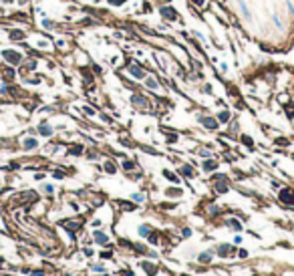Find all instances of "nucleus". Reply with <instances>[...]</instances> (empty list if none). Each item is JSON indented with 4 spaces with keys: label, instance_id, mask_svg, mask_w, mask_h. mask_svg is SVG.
<instances>
[{
    "label": "nucleus",
    "instance_id": "nucleus-4",
    "mask_svg": "<svg viewBox=\"0 0 294 276\" xmlns=\"http://www.w3.org/2000/svg\"><path fill=\"white\" fill-rule=\"evenodd\" d=\"M161 14H163L167 20H175V18H177V14H175V10L171 8V6H163V8H161Z\"/></svg>",
    "mask_w": 294,
    "mask_h": 276
},
{
    "label": "nucleus",
    "instance_id": "nucleus-6",
    "mask_svg": "<svg viewBox=\"0 0 294 276\" xmlns=\"http://www.w3.org/2000/svg\"><path fill=\"white\" fill-rule=\"evenodd\" d=\"M199 121H202V123H203V125H206V127H207V129H216V127H218V123H216V121H214L212 117H202V119H199Z\"/></svg>",
    "mask_w": 294,
    "mask_h": 276
},
{
    "label": "nucleus",
    "instance_id": "nucleus-2",
    "mask_svg": "<svg viewBox=\"0 0 294 276\" xmlns=\"http://www.w3.org/2000/svg\"><path fill=\"white\" fill-rule=\"evenodd\" d=\"M127 71H129V75H133L135 79H143V77H145V73L141 71V67H137V65H129V67H127Z\"/></svg>",
    "mask_w": 294,
    "mask_h": 276
},
{
    "label": "nucleus",
    "instance_id": "nucleus-3",
    "mask_svg": "<svg viewBox=\"0 0 294 276\" xmlns=\"http://www.w3.org/2000/svg\"><path fill=\"white\" fill-rule=\"evenodd\" d=\"M238 6H240V14L244 16V20H250L252 14H250V8H248L246 2H244V0H240V2H238Z\"/></svg>",
    "mask_w": 294,
    "mask_h": 276
},
{
    "label": "nucleus",
    "instance_id": "nucleus-8",
    "mask_svg": "<svg viewBox=\"0 0 294 276\" xmlns=\"http://www.w3.org/2000/svg\"><path fill=\"white\" fill-rule=\"evenodd\" d=\"M127 0H109V4H113V6H121V4H125Z\"/></svg>",
    "mask_w": 294,
    "mask_h": 276
},
{
    "label": "nucleus",
    "instance_id": "nucleus-10",
    "mask_svg": "<svg viewBox=\"0 0 294 276\" xmlns=\"http://www.w3.org/2000/svg\"><path fill=\"white\" fill-rule=\"evenodd\" d=\"M272 22H274V24L278 26V28H282V22H280V18H278V16H276V14L272 16Z\"/></svg>",
    "mask_w": 294,
    "mask_h": 276
},
{
    "label": "nucleus",
    "instance_id": "nucleus-14",
    "mask_svg": "<svg viewBox=\"0 0 294 276\" xmlns=\"http://www.w3.org/2000/svg\"><path fill=\"white\" fill-rule=\"evenodd\" d=\"M43 24L47 26V28H53V22H50V20H43Z\"/></svg>",
    "mask_w": 294,
    "mask_h": 276
},
{
    "label": "nucleus",
    "instance_id": "nucleus-11",
    "mask_svg": "<svg viewBox=\"0 0 294 276\" xmlns=\"http://www.w3.org/2000/svg\"><path fill=\"white\" fill-rule=\"evenodd\" d=\"M147 87H151V89H157V83H155L153 79H147Z\"/></svg>",
    "mask_w": 294,
    "mask_h": 276
},
{
    "label": "nucleus",
    "instance_id": "nucleus-15",
    "mask_svg": "<svg viewBox=\"0 0 294 276\" xmlns=\"http://www.w3.org/2000/svg\"><path fill=\"white\" fill-rule=\"evenodd\" d=\"M2 2H4V4H10V2H12V0H2Z\"/></svg>",
    "mask_w": 294,
    "mask_h": 276
},
{
    "label": "nucleus",
    "instance_id": "nucleus-9",
    "mask_svg": "<svg viewBox=\"0 0 294 276\" xmlns=\"http://www.w3.org/2000/svg\"><path fill=\"white\" fill-rule=\"evenodd\" d=\"M32 145H36V141L34 139H26V143H24V147H26V149H30V147Z\"/></svg>",
    "mask_w": 294,
    "mask_h": 276
},
{
    "label": "nucleus",
    "instance_id": "nucleus-5",
    "mask_svg": "<svg viewBox=\"0 0 294 276\" xmlns=\"http://www.w3.org/2000/svg\"><path fill=\"white\" fill-rule=\"evenodd\" d=\"M131 103H135V105H139V107H149L147 99H143L141 95H133V97H131Z\"/></svg>",
    "mask_w": 294,
    "mask_h": 276
},
{
    "label": "nucleus",
    "instance_id": "nucleus-13",
    "mask_svg": "<svg viewBox=\"0 0 294 276\" xmlns=\"http://www.w3.org/2000/svg\"><path fill=\"white\" fill-rule=\"evenodd\" d=\"M40 133H44V135H48V133H50V129H48L47 125H43V127H40Z\"/></svg>",
    "mask_w": 294,
    "mask_h": 276
},
{
    "label": "nucleus",
    "instance_id": "nucleus-7",
    "mask_svg": "<svg viewBox=\"0 0 294 276\" xmlns=\"http://www.w3.org/2000/svg\"><path fill=\"white\" fill-rule=\"evenodd\" d=\"M24 34L20 32V30H12V32H10V39H22Z\"/></svg>",
    "mask_w": 294,
    "mask_h": 276
},
{
    "label": "nucleus",
    "instance_id": "nucleus-1",
    "mask_svg": "<svg viewBox=\"0 0 294 276\" xmlns=\"http://www.w3.org/2000/svg\"><path fill=\"white\" fill-rule=\"evenodd\" d=\"M2 57L8 61L10 65H18L20 61H22V54L20 53H16V50H10V49H6V50H2Z\"/></svg>",
    "mask_w": 294,
    "mask_h": 276
},
{
    "label": "nucleus",
    "instance_id": "nucleus-12",
    "mask_svg": "<svg viewBox=\"0 0 294 276\" xmlns=\"http://www.w3.org/2000/svg\"><path fill=\"white\" fill-rule=\"evenodd\" d=\"M220 119H222V121H228V119H230V113H220Z\"/></svg>",
    "mask_w": 294,
    "mask_h": 276
}]
</instances>
